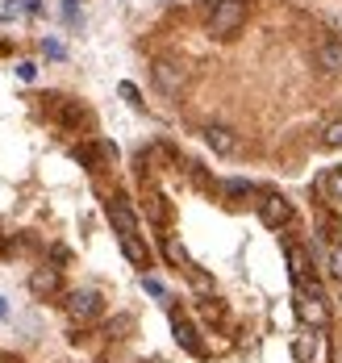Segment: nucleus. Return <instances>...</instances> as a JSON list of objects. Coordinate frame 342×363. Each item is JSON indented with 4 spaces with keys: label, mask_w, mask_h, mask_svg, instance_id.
Returning a JSON list of instances; mask_svg holds the SVG:
<instances>
[{
    "label": "nucleus",
    "mask_w": 342,
    "mask_h": 363,
    "mask_svg": "<svg viewBox=\"0 0 342 363\" xmlns=\"http://www.w3.org/2000/svg\"><path fill=\"white\" fill-rule=\"evenodd\" d=\"M326 196H330V201H342V167H334V172L326 176Z\"/></svg>",
    "instance_id": "17"
},
{
    "label": "nucleus",
    "mask_w": 342,
    "mask_h": 363,
    "mask_svg": "<svg viewBox=\"0 0 342 363\" xmlns=\"http://www.w3.org/2000/svg\"><path fill=\"white\" fill-rule=\"evenodd\" d=\"M42 50H46V55H50V59H63V55H67V50H63V46H59V42H55V38H46V42H42Z\"/></svg>",
    "instance_id": "20"
},
{
    "label": "nucleus",
    "mask_w": 342,
    "mask_h": 363,
    "mask_svg": "<svg viewBox=\"0 0 342 363\" xmlns=\"http://www.w3.org/2000/svg\"><path fill=\"white\" fill-rule=\"evenodd\" d=\"M151 75H154V88H159L163 96H180L184 84H188V67L176 63V59H159L151 67Z\"/></svg>",
    "instance_id": "3"
},
{
    "label": "nucleus",
    "mask_w": 342,
    "mask_h": 363,
    "mask_svg": "<svg viewBox=\"0 0 342 363\" xmlns=\"http://www.w3.org/2000/svg\"><path fill=\"white\" fill-rule=\"evenodd\" d=\"M313 63L326 75H342V42H334V38L317 42V46H313Z\"/></svg>",
    "instance_id": "7"
},
{
    "label": "nucleus",
    "mask_w": 342,
    "mask_h": 363,
    "mask_svg": "<svg viewBox=\"0 0 342 363\" xmlns=\"http://www.w3.org/2000/svg\"><path fill=\"white\" fill-rule=\"evenodd\" d=\"M117 242H121V255H125L134 267H147V263H151V255H147V247H142L138 234H117Z\"/></svg>",
    "instance_id": "12"
},
{
    "label": "nucleus",
    "mask_w": 342,
    "mask_h": 363,
    "mask_svg": "<svg viewBox=\"0 0 342 363\" xmlns=\"http://www.w3.org/2000/svg\"><path fill=\"white\" fill-rule=\"evenodd\" d=\"M297 318H301V326L309 330H326L330 322V309H326V296L321 289L309 280V284H297Z\"/></svg>",
    "instance_id": "2"
},
{
    "label": "nucleus",
    "mask_w": 342,
    "mask_h": 363,
    "mask_svg": "<svg viewBox=\"0 0 342 363\" xmlns=\"http://www.w3.org/2000/svg\"><path fill=\"white\" fill-rule=\"evenodd\" d=\"M67 318L79 322V326L96 322V318H101V292H92V289L72 292V296H67Z\"/></svg>",
    "instance_id": "5"
},
{
    "label": "nucleus",
    "mask_w": 342,
    "mask_h": 363,
    "mask_svg": "<svg viewBox=\"0 0 342 363\" xmlns=\"http://www.w3.org/2000/svg\"><path fill=\"white\" fill-rule=\"evenodd\" d=\"M292 355H297V363H326V334H313L304 326L292 342Z\"/></svg>",
    "instance_id": "6"
},
{
    "label": "nucleus",
    "mask_w": 342,
    "mask_h": 363,
    "mask_svg": "<svg viewBox=\"0 0 342 363\" xmlns=\"http://www.w3.org/2000/svg\"><path fill=\"white\" fill-rule=\"evenodd\" d=\"M30 292H34V296L59 292V267H34V272H30Z\"/></svg>",
    "instance_id": "11"
},
{
    "label": "nucleus",
    "mask_w": 342,
    "mask_h": 363,
    "mask_svg": "<svg viewBox=\"0 0 342 363\" xmlns=\"http://www.w3.org/2000/svg\"><path fill=\"white\" fill-rule=\"evenodd\" d=\"M284 251H288V272H292V280H297V284H309V276H313L309 251H304L301 242H284Z\"/></svg>",
    "instance_id": "9"
},
{
    "label": "nucleus",
    "mask_w": 342,
    "mask_h": 363,
    "mask_svg": "<svg viewBox=\"0 0 342 363\" xmlns=\"http://www.w3.org/2000/svg\"><path fill=\"white\" fill-rule=\"evenodd\" d=\"M17 75H21V79H25V84H30V79H34V75H38V67H34V63H17Z\"/></svg>",
    "instance_id": "23"
},
{
    "label": "nucleus",
    "mask_w": 342,
    "mask_h": 363,
    "mask_svg": "<svg viewBox=\"0 0 342 363\" xmlns=\"http://www.w3.org/2000/svg\"><path fill=\"white\" fill-rule=\"evenodd\" d=\"M330 272L342 280V247H334V251H330Z\"/></svg>",
    "instance_id": "22"
},
{
    "label": "nucleus",
    "mask_w": 342,
    "mask_h": 363,
    "mask_svg": "<svg viewBox=\"0 0 342 363\" xmlns=\"http://www.w3.org/2000/svg\"><path fill=\"white\" fill-rule=\"evenodd\" d=\"M171 326H176V342H180V347H184V351H192V355H200V351H205V347H200V342H196V330H192L188 322H184V318H176V322H171Z\"/></svg>",
    "instance_id": "14"
},
{
    "label": "nucleus",
    "mask_w": 342,
    "mask_h": 363,
    "mask_svg": "<svg viewBox=\"0 0 342 363\" xmlns=\"http://www.w3.org/2000/svg\"><path fill=\"white\" fill-rule=\"evenodd\" d=\"M205 26H209L213 38H234L246 26V0H213Z\"/></svg>",
    "instance_id": "1"
},
{
    "label": "nucleus",
    "mask_w": 342,
    "mask_h": 363,
    "mask_svg": "<svg viewBox=\"0 0 342 363\" xmlns=\"http://www.w3.org/2000/svg\"><path fill=\"white\" fill-rule=\"evenodd\" d=\"M142 289L151 292V296H167V292H163V284H159L154 276H142Z\"/></svg>",
    "instance_id": "21"
},
{
    "label": "nucleus",
    "mask_w": 342,
    "mask_h": 363,
    "mask_svg": "<svg viewBox=\"0 0 342 363\" xmlns=\"http://www.w3.org/2000/svg\"><path fill=\"white\" fill-rule=\"evenodd\" d=\"M4 313H8V305H4V296H0V318H4Z\"/></svg>",
    "instance_id": "24"
},
{
    "label": "nucleus",
    "mask_w": 342,
    "mask_h": 363,
    "mask_svg": "<svg viewBox=\"0 0 342 363\" xmlns=\"http://www.w3.org/2000/svg\"><path fill=\"white\" fill-rule=\"evenodd\" d=\"M205 143H209V150H217V155H226V159L242 150L238 134H234L229 125H205Z\"/></svg>",
    "instance_id": "8"
},
{
    "label": "nucleus",
    "mask_w": 342,
    "mask_h": 363,
    "mask_svg": "<svg viewBox=\"0 0 342 363\" xmlns=\"http://www.w3.org/2000/svg\"><path fill=\"white\" fill-rule=\"evenodd\" d=\"M321 143L334 146V150H342V121H330V125L321 130Z\"/></svg>",
    "instance_id": "16"
},
{
    "label": "nucleus",
    "mask_w": 342,
    "mask_h": 363,
    "mask_svg": "<svg viewBox=\"0 0 342 363\" xmlns=\"http://www.w3.org/2000/svg\"><path fill=\"white\" fill-rule=\"evenodd\" d=\"M222 188H226L229 196H255V184L251 180H226Z\"/></svg>",
    "instance_id": "18"
},
{
    "label": "nucleus",
    "mask_w": 342,
    "mask_h": 363,
    "mask_svg": "<svg viewBox=\"0 0 342 363\" xmlns=\"http://www.w3.org/2000/svg\"><path fill=\"white\" fill-rule=\"evenodd\" d=\"M163 255H167L180 272H188V267H192V259H188V251L180 247V238H163Z\"/></svg>",
    "instance_id": "15"
},
{
    "label": "nucleus",
    "mask_w": 342,
    "mask_h": 363,
    "mask_svg": "<svg viewBox=\"0 0 342 363\" xmlns=\"http://www.w3.org/2000/svg\"><path fill=\"white\" fill-rule=\"evenodd\" d=\"M109 221H113L117 234H138V218H134V209L125 205V196H113V201H109Z\"/></svg>",
    "instance_id": "10"
},
{
    "label": "nucleus",
    "mask_w": 342,
    "mask_h": 363,
    "mask_svg": "<svg viewBox=\"0 0 342 363\" xmlns=\"http://www.w3.org/2000/svg\"><path fill=\"white\" fill-rule=\"evenodd\" d=\"M117 92H121V96H125V101H130V105H134V109H142V92H138V88H134V84H130V79H125V84H121V88H117Z\"/></svg>",
    "instance_id": "19"
},
{
    "label": "nucleus",
    "mask_w": 342,
    "mask_h": 363,
    "mask_svg": "<svg viewBox=\"0 0 342 363\" xmlns=\"http://www.w3.org/2000/svg\"><path fill=\"white\" fill-rule=\"evenodd\" d=\"M34 13H42V0H8L0 9V21H17V17H34Z\"/></svg>",
    "instance_id": "13"
},
{
    "label": "nucleus",
    "mask_w": 342,
    "mask_h": 363,
    "mask_svg": "<svg viewBox=\"0 0 342 363\" xmlns=\"http://www.w3.org/2000/svg\"><path fill=\"white\" fill-rule=\"evenodd\" d=\"M255 205H259V221H263L267 230H280V225H288V221H292V205H288L280 192H263Z\"/></svg>",
    "instance_id": "4"
}]
</instances>
